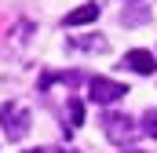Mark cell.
I'll return each mask as SVG.
<instances>
[{
    "label": "cell",
    "mask_w": 157,
    "mask_h": 153,
    "mask_svg": "<svg viewBox=\"0 0 157 153\" xmlns=\"http://www.w3.org/2000/svg\"><path fill=\"white\" fill-rule=\"evenodd\" d=\"M102 131H106V139L117 142V146H128V142L139 135L135 120H132L128 113H102Z\"/></svg>",
    "instance_id": "obj_1"
},
{
    "label": "cell",
    "mask_w": 157,
    "mask_h": 153,
    "mask_svg": "<svg viewBox=\"0 0 157 153\" xmlns=\"http://www.w3.org/2000/svg\"><path fill=\"white\" fill-rule=\"evenodd\" d=\"M0 124H4L7 139H22L29 131V110L22 102H4L0 106Z\"/></svg>",
    "instance_id": "obj_2"
},
{
    "label": "cell",
    "mask_w": 157,
    "mask_h": 153,
    "mask_svg": "<svg viewBox=\"0 0 157 153\" xmlns=\"http://www.w3.org/2000/svg\"><path fill=\"white\" fill-rule=\"evenodd\" d=\"M88 95H91V102L110 106V102H117V99L128 95V88L117 84V80H110V76H91V80H88Z\"/></svg>",
    "instance_id": "obj_3"
},
{
    "label": "cell",
    "mask_w": 157,
    "mask_h": 153,
    "mask_svg": "<svg viewBox=\"0 0 157 153\" xmlns=\"http://www.w3.org/2000/svg\"><path fill=\"white\" fill-rule=\"evenodd\" d=\"M124 66L128 69H135V73H157V58L150 55V51H143V47H135V51H128L124 55Z\"/></svg>",
    "instance_id": "obj_4"
},
{
    "label": "cell",
    "mask_w": 157,
    "mask_h": 153,
    "mask_svg": "<svg viewBox=\"0 0 157 153\" xmlns=\"http://www.w3.org/2000/svg\"><path fill=\"white\" fill-rule=\"evenodd\" d=\"M95 18H99V4H80L62 18V26H84V22H95Z\"/></svg>",
    "instance_id": "obj_5"
},
{
    "label": "cell",
    "mask_w": 157,
    "mask_h": 153,
    "mask_svg": "<svg viewBox=\"0 0 157 153\" xmlns=\"http://www.w3.org/2000/svg\"><path fill=\"white\" fill-rule=\"evenodd\" d=\"M73 47H77V51H99V55H102V51H106V37H99V33H95V37H77Z\"/></svg>",
    "instance_id": "obj_6"
},
{
    "label": "cell",
    "mask_w": 157,
    "mask_h": 153,
    "mask_svg": "<svg viewBox=\"0 0 157 153\" xmlns=\"http://www.w3.org/2000/svg\"><path fill=\"white\" fill-rule=\"evenodd\" d=\"M143 131H146L150 139H157V110H146V113H143Z\"/></svg>",
    "instance_id": "obj_7"
},
{
    "label": "cell",
    "mask_w": 157,
    "mask_h": 153,
    "mask_svg": "<svg viewBox=\"0 0 157 153\" xmlns=\"http://www.w3.org/2000/svg\"><path fill=\"white\" fill-rule=\"evenodd\" d=\"M26 153H80V150H62V146H40V150H26Z\"/></svg>",
    "instance_id": "obj_8"
},
{
    "label": "cell",
    "mask_w": 157,
    "mask_h": 153,
    "mask_svg": "<svg viewBox=\"0 0 157 153\" xmlns=\"http://www.w3.org/2000/svg\"><path fill=\"white\" fill-rule=\"evenodd\" d=\"M124 153H143V150H124Z\"/></svg>",
    "instance_id": "obj_9"
}]
</instances>
